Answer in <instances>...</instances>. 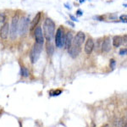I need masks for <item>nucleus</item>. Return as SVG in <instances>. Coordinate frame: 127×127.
<instances>
[{
    "label": "nucleus",
    "instance_id": "obj_15",
    "mask_svg": "<svg viewBox=\"0 0 127 127\" xmlns=\"http://www.w3.org/2000/svg\"><path fill=\"white\" fill-rule=\"evenodd\" d=\"M47 53H48V56H52L54 53V46L50 43V42H48V45H47Z\"/></svg>",
    "mask_w": 127,
    "mask_h": 127
},
{
    "label": "nucleus",
    "instance_id": "obj_1",
    "mask_svg": "<svg viewBox=\"0 0 127 127\" xmlns=\"http://www.w3.org/2000/svg\"><path fill=\"white\" fill-rule=\"evenodd\" d=\"M55 32V24L51 19L47 18L43 23V35L47 41L51 42L54 36Z\"/></svg>",
    "mask_w": 127,
    "mask_h": 127
},
{
    "label": "nucleus",
    "instance_id": "obj_19",
    "mask_svg": "<svg viewBox=\"0 0 127 127\" xmlns=\"http://www.w3.org/2000/svg\"><path fill=\"white\" fill-rule=\"evenodd\" d=\"M109 64H110V67L114 69V68H115V65H116V62H115V60L114 59H110V63H109Z\"/></svg>",
    "mask_w": 127,
    "mask_h": 127
},
{
    "label": "nucleus",
    "instance_id": "obj_20",
    "mask_svg": "<svg viewBox=\"0 0 127 127\" xmlns=\"http://www.w3.org/2000/svg\"><path fill=\"white\" fill-rule=\"evenodd\" d=\"M4 20H5V16L3 14H0V25L4 24Z\"/></svg>",
    "mask_w": 127,
    "mask_h": 127
},
{
    "label": "nucleus",
    "instance_id": "obj_7",
    "mask_svg": "<svg viewBox=\"0 0 127 127\" xmlns=\"http://www.w3.org/2000/svg\"><path fill=\"white\" fill-rule=\"evenodd\" d=\"M64 32V29L62 27H59L56 32V35H55V45L57 48H61V40H62Z\"/></svg>",
    "mask_w": 127,
    "mask_h": 127
},
{
    "label": "nucleus",
    "instance_id": "obj_25",
    "mask_svg": "<svg viewBox=\"0 0 127 127\" xmlns=\"http://www.w3.org/2000/svg\"><path fill=\"white\" fill-rule=\"evenodd\" d=\"M67 23H68V24H69V25H70V26H73V27H74V26H75V25H74V24L72 23V22H69V21H67Z\"/></svg>",
    "mask_w": 127,
    "mask_h": 127
},
{
    "label": "nucleus",
    "instance_id": "obj_5",
    "mask_svg": "<svg viewBox=\"0 0 127 127\" xmlns=\"http://www.w3.org/2000/svg\"><path fill=\"white\" fill-rule=\"evenodd\" d=\"M85 39H86L85 33L82 32H79L78 33L76 34V36H75L74 40L72 41L73 45L76 47H81V45L83 44V42H85Z\"/></svg>",
    "mask_w": 127,
    "mask_h": 127
},
{
    "label": "nucleus",
    "instance_id": "obj_22",
    "mask_svg": "<svg viewBox=\"0 0 127 127\" xmlns=\"http://www.w3.org/2000/svg\"><path fill=\"white\" fill-rule=\"evenodd\" d=\"M120 19H121V20H123V21L126 22V15H121V16H120Z\"/></svg>",
    "mask_w": 127,
    "mask_h": 127
},
{
    "label": "nucleus",
    "instance_id": "obj_21",
    "mask_svg": "<svg viewBox=\"0 0 127 127\" xmlns=\"http://www.w3.org/2000/svg\"><path fill=\"white\" fill-rule=\"evenodd\" d=\"M127 53V49L126 48H123L120 51V55H126Z\"/></svg>",
    "mask_w": 127,
    "mask_h": 127
},
{
    "label": "nucleus",
    "instance_id": "obj_6",
    "mask_svg": "<svg viewBox=\"0 0 127 127\" xmlns=\"http://www.w3.org/2000/svg\"><path fill=\"white\" fill-rule=\"evenodd\" d=\"M34 36H35V40H36V43L43 44V42H44V36H43V34H42V28L39 27V26H37V27L35 28Z\"/></svg>",
    "mask_w": 127,
    "mask_h": 127
},
{
    "label": "nucleus",
    "instance_id": "obj_17",
    "mask_svg": "<svg viewBox=\"0 0 127 127\" xmlns=\"http://www.w3.org/2000/svg\"><path fill=\"white\" fill-rule=\"evenodd\" d=\"M124 123H123V120H120V119H117V120L114 121V126L116 127H122Z\"/></svg>",
    "mask_w": 127,
    "mask_h": 127
},
{
    "label": "nucleus",
    "instance_id": "obj_2",
    "mask_svg": "<svg viewBox=\"0 0 127 127\" xmlns=\"http://www.w3.org/2000/svg\"><path fill=\"white\" fill-rule=\"evenodd\" d=\"M18 26H19V16L16 15L13 17L11 25L9 26V36L12 40H15L17 37Z\"/></svg>",
    "mask_w": 127,
    "mask_h": 127
},
{
    "label": "nucleus",
    "instance_id": "obj_9",
    "mask_svg": "<svg viewBox=\"0 0 127 127\" xmlns=\"http://www.w3.org/2000/svg\"><path fill=\"white\" fill-rule=\"evenodd\" d=\"M69 54L70 57H72L73 59H75L76 57H78V55L81 53V48L80 47H76V46H72L71 45L70 48L68 49Z\"/></svg>",
    "mask_w": 127,
    "mask_h": 127
},
{
    "label": "nucleus",
    "instance_id": "obj_24",
    "mask_svg": "<svg viewBox=\"0 0 127 127\" xmlns=\"http://www.w3.org/2000/svg\"><path fill=\"white\" fill-rule=\"evenodd\" d=\"M77 14H78V15H82V12H81V10H78V11H77Z\"/></svg>",
    "mask_w": 127,
    "mask_h": 127
},
{
    "label": "nucleus",
    "instance_id": "obj_4",
    "mask_svg": "<svg viewBox=\"0 0 127 127\" xmlns=\"http://www.w3.org/2000/svg\"><path fill=\"white\" fill-rule=\"evenodd\" d=\"M42 44L35 43L33 48H32V52H31V54H30V59L32 64L36 63L38 59H39L41 52H42Z\"/></svg>",
    "mask_w": 127,
    "mask_h": 127
},
{
    "label": "nucleus",
    "instance_id": "obj_16",
    "mask_svg": "<svg viewBox=\"0 0 127 127\" xmlns=\"http://www.w3.org/2000/svg\"><path fill=\"white\" fill-rule=\"evenodd\" d=\"M20 75L23 77H28L29 76V70L27 69V68L22 66L21 69H20Z\"/></svg>",
    "mask_w": 127,
    "mask_h": 127
},
{
    "label": "nucleus",
    "instance_id": "obj_18",
    "mask_svg": "<svg viewBox=\"0 0 127 127\" xmlns=\"http://www.w3.org/2000/svg\"><path fill=\"white\" fill-rule=\"evenodd\" d=\"M61 93H62L61 90H57V91H51L49 93H50L51 96H59L60 95Z\"/></svg>",
    "mask_w": 127,
    "mask_h": 127
},
{
    "label": "nucleus",
    "instance_id": "obj_3",
    "mask_svg": "<svg viewBox=\"0 0 127 127\" xmlns=\"http://www.w3.org/2000/svg\"><path fill=\"white\" fill-rule=\"evenodd\" d=\"M29 22H30V18L27 16L21 18L20 20H19V26H18V34L20 36H24L26 34L29 28Z\"/></svg>",
    "mask_w": 127,
    "mask_h": 127
},
{
    "label": "nucleus",
    "instance_id": "obj_10",
    "mask_svg": "<svg viewBox=\"0 0 127 127\" xmlns=\"http://www.w3.org/2000/svg\"><path fill=\"white\" fill-rule=\"evenodd\" d=\"M94 48V42L92 38H89L87 42H86V44H85V52L87 54H91L92 52H93Z\"/></svg>",
    "mask_w": 127,
    "mask_h": 127
},
{
    "label": "nucleus",
    "instance_id": "obj_13",
    "mask_svg": "<svg viewBox=\"0 0 127 127\" xmlns=\"http://www.w3.org/2000/svg\"><path fill=\"white\" fill-rule=\"evenodd\" d=\"M123 43V38L120 36H115L113 39V45L115 48H119Z\"/></svg>",
    "mask_w": 127,
    "mask_h": 127
},
{
    "label": "nucleus",
    "instance_id": "obj_14",
    "mask_svg": "<svg viewBox=\"0 0 127 127\" xmlns=\"http://www.w3.org/2000/svg\"><path fill=\"white\" fill-rule=\"evenodd\" d=\"M41 19V13L36 14V15L35 16V18L33 19L32 22V25H31V29H34V28H36V26L38 24V22H39V20Z\"/></svg>",
    "mask_w": 127,
    "mask_h": 127
},
{
    "label": "nucleus",
    "instance_id": "obj_11",
    "mask_svg": "<svg viewBox=\"0 0 127 127\" xmlns=\"http://www.w3.org/2000/svg\"><path fill=\"white\" fill-rule=\"evenodd\" d=\"M102 52L103 53H108L111 49V42H110V39L108 37H106L104 41L103 42V44H102Z\"/></svg>",
    "mask_w": 127,
    "mask_h": 127
},
{
    "label": "nucleus",
    "instance_id": "obj_12",
    "mask_svg": "<svg viewBox=\"0 0 127 127\" xmlns=\"http://www.w3.org/2000/svg\"><path fill=\"white\" fill-rule=\"evenodd\" d=\"M72 41H73V35L72 32H68L65 35V44H64V48L66 49H69L70 48V46L72 45Z\"/></svg>",
    "mask_w": 127,
    "mask_h": 127
},
{
    "label": "nucleus",
    "instance_id": "obj_23",
    "mask_svg": "<svg viewBox=\"0 0 127 127\" xmlns=\"http://www.w3.org/2000/svg\"><path fill=\"white\" fill-rule=\"evenodd\" d=\"M69 18H70V19H71V20H73V21H77V20H76V19H75V17H74V16H73V15H69Z\"/></svg>",
    "mask_w": 127,
    "mask_h": 127
},
{
    "label": "nucleus",
    "instance_id": "obj_26",
    "mask_svg": "<svg viewBox=\"0 0 127 127\" xmlns=\"http://www.w3.org/2000/svg\"><path fill=\"white\" fill-rule=\"evenodd\" d=\"M102 127H109V126H108V125H104V126Z\"/></svg>",
    "mask_w": 127,
    "mask_h": 127
},
{
    "label": "nucleus",
    "instance_id": "obj_8",
    "mask_svg": "<svg viewBox=\"0 0 127 127\" xmlns=\"http://www.w3.org/2000/svg\"><path fill=\"white\" fill-rule=\"evenodd\" d=\"M9 23L5 22L4 24L2 26L1 29H0V37L3 40H6L9 36Z\"/></svg>",
    "mask_w": 127,
    "mask_h": 127
},
{
    "label": "nucleus",
    "instance_id": "obj_27",
    "mask_svg": "<svg viewBox=\"0 0 127 127\" xmlns=\"http://www.w3.org/2000/svg\"><path fill=\"white\" fill-rule=\"evenodd\" d=\"M84 1H85V0H80V3H83V2H84Z\"/></svg>",
    "mask_w": 127,
    "mask_h": 127
}]
</instances>
